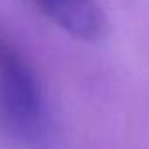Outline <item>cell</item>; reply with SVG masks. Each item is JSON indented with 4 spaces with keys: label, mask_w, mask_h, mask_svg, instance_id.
<instances>
[{
    "label": "cell",
    "mask_w": 149,
    "mask_h": 149,
    "mask_svg": "<svg viewBox=\"0 0 149 149\" xmlns=\"http://www.w3.org/2000/svg\"><path fill=\"white\" fill-rule=\"evenodd\" d=\"M0 120L21 140L40 138L46 103L35 71L15 46L0 35Z\"/></svg>",
    "instance_id": "obj_1"
},
{
    "label": "cell",
    "mask_w": 149,
    "mask_h": 149,
    "mask_svg": "<svg viewBox=\"0 0 149 149\" xmlns=\"http://www.w3.org/2000/svg\"><path fill=\"white\" fill-rule=\"evenodd\" d=\"M48 19L84 42L101 40L109 31L107 15L96 0H35Z\"/></svg>",
    "instance_id": "obj_2"
}]
</instances>
